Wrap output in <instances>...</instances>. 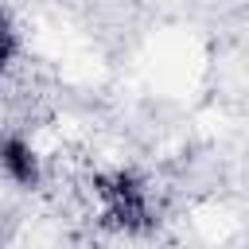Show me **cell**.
Returning <instances> with one entry per match:
<instances>
[{
	"instance_id": "obj_1",
	"label": "cell",
	"mask_w": 249,
	"mask_h": 249,
	"mask_svg": "<svg viewBox=\"0 0 249 249\" xmlns=\"http://www.w3.org/2000/svg\"><path fill=\"white\" fill-rule=\"evenodd\" d=\"M0 160H4V175H8L16 187L35 191V187L43 183V163H39L31 140H23L19 132H8V136H4V152H0Z\"/></svg>"
}]
</instances>
